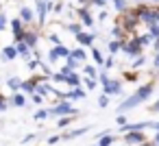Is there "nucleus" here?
Segmentation results:
<instances>
[{
	"label": "nucleus",
	"mask_w": 159,
	"mask_h": 146,
	"mask_svg": "<svg viewBox=\"0 0 159 146\" xmlns=\"http://www.w3.org/2000/svg\"><path fill=\"white\" fill-rule=\"evenodd\" d=\"M152 83H144V85H139L131 96H126L120 105H118V116L120 113H124V111H131V109H135V107H139L142 103H146L150 96H152Z\"/></svg>",
	"instance_id": "obj_1"
},
{
	"label": "nucleus",
	"mask_w": 159,
	"mask_h": 146,
	"mask_svg": "<svg viewBox=\"0 0 159 146\" xmlns=\"http://www.w3.org/2000/svg\"><path fill=\"white\" fill-rule=\"evenodd\" d=\"M133 16H137L139 22L146 24V26L159 24V7H142V5H139V9H135Z\"/></svg>",
	"instance_id": "obj_2"
},
{
	"label": "nucleus",
	"mask_w": 159,
	"mask_h": 146,
	"mask_svg": "<svg viewBox=\"0 0 159 146\" xmlns=\"http://www.w3.org/2000/svg\"><path fill=\"white\" fill-rule=\"evenodd\" d=\"M76 113H79V109L72 107L70 100H61V103H57L48 109V116H52V118H70V116H76Z\"/></svg>",
	"instance_id": "obj_3"
},
{
	"label": "nucleus",
	"mask_w": 159,
	"mask_h": 146,
	"mask_svg": "<svg viewBox=\"0 0 159 146\" xmlns=\"http://www.w3.org/2000/svg\"><path fill=\"white\" fill-rule=\"evenodd\" d=\"M142 44H139V37H133V39H129V42H122V52L124 55H129V57H139L142 55Z\"/></svg>",
	"instance_id": "obj_4"
},
{
	"label": "nucleus",
	"mask_w": 159,
	"mask_h": 146,
	"mask_svg": "<svg viewBox=\"0 0 159 146\" xmlns=\"http://www.w3.org/2000/svg\"><path fill=\"white\" fill-rule=\"evenodd\" d=\"M70 57V48H66L63 44L61 46H52L50 50H48V61L50 63H55V61H59V59H68Z\"/></svg>",
	"instance_id": "obj_5"
},
{
	"label": "nucleus",
	"mask_w": 159,
	"mask_h": 146,
	"mask_svg": "<svg viewBox=\"0 0 159 146\" xmlns=\"http://www.w3.org/2000/svg\"><path fill=\"white\" fill-rule=\"evenodd\" d=\"M148 126H152V122H148V120H142V122H126L124 126H120V133H139V131H144V129H148Z\"/></svg>",
	"instance_id": "obj_6"
},
{
	"label": "nucleus",
	"mask_w": 159,
	"mask_h": 146,
	"mask_svg": "<svg viewBox=\"0 0 159 146\" xmlns=\"http://www.w3.org/2000/svg\"><path fill=\"white\" fill-rule=\"evenodd\" d=\"M102 94H107V96H118V94H122V81L109 79V81L102 85Z\"/></svg>",
	"instance_id": "obj_7"
},
{
	"label": "nucleus",
	"mask_w": 159,
	"mask_h": 146,
	"mask_svg": "<svg viewBox=\"0 0 159 146\" xmlns=\"http://www.w3.org/2000/svg\"><path fill=\"white\" fill-rule=\"evenodd\" d=\"M48 0H35V16H37V22L39 26L46 24V13H48Z\"/></svg>",
	"instance_id": "obj_8"
},
{
	"label": "nucleus",
	"mask_w": 159,
	"mask_h": 146,
	"mask_svg": "<svg viewBox=\"0 0 159 146\" xmlns=\"http://www.w3.org/2000/svg\"><path fill=\"white\" fill-rule=\"evenodd\" d=\"M76 13H79V18H81L83 29H85V26H87V29H92V26H94V22H96V20H94V16H92L85 7H79V9H76Z\"/></svg>",
	"instance_id": "obj_9"
},
{
	"label": "nucleus",
	"mask_w": 159,
	"mask_h": 146,
	"mask_svg": "<svg viewBox=\"0 0 159 146\" xmlns=\"http://www.w3.org/2000/svg\"><path fill=\"white\" fill-rule=\"evenodd\" d=\"M124 142L129 146H142L146 142V135H144V131H139V133H126L124 135Z\"/></svg>",
	"instance_id": "obj_10"
},
{
	"label": "nucleus",
	"mask_w": 159,
	"mask_h": 146,
	"mask_svg": "<svg viewBox=\"0 0 159 146\" xmlns=\"http://www.w3.org/2000/svg\"><path fill=\"white\" fill-rule=\"evenodd\" d=\"M94 39H96V33L94 31H89V33H81V35H76V42H79V46L83 48V46H92L94 44Z\"/></svg>",
	"instance_id": "obj_11"
},
{
	"label": "nucleus",
	"mask_w": 159,
	"mask_h": 146,
	"mask_svg": "<svg viewBox=\"0 0 159 146\" xmlns=\"http://www.w3.org/2000/svg\"><path fill=\"white\" fill-rule=\"evenodd\" d=\"M92 126H79V129H72V131H66L61 137L63 139H76V137H81V135H85L87 131H89Z\"/></svg>",
	"instance_id": "obj_12"
},
{
	"label": "nucleus",
	"mask_w": 159,
	"mask_h": 146,
	"mask_svg": "<svg viewBox=\"0 0 159 146\" xmlns=\"http://www.w3.org/2000/svg\"><path fill=\"white\" fill-rule=\"evenodd\" d=\"M18 18L22 20V24H29V22L35 20V11H33L31 7H20V16H18Z\"/></svg>",
	"instance_id": "obj_13"
},
{
	"label": "nucleus",
	"mask_w": 159,
	"mask_h": 146,
	"mask_svg": "<svg viewBox=\"0 0 159 146\" xmlns=\"http://www.w3.org/2000/svg\"><path fill=\"white\" fill-rule=\"evenodd\" d=\"M137 24H139V18L137 16H126L124 18V22H122V31H135L137 29Z\"/></svg>",
	"instance_id": "obj_14"
},
{
	"label": "nucleus",
	"mask_w": 159,
	"mask_h": 146,
	"mask_svg": "<svg viewBox=\"0 0 159 146\" xmlns=\"http://www.w3.org/2000/svg\"><path fill=\"white\" fill-rule=\"evenodd\" d=\"M37 39H39V35L35 33V31H24V37H22V42L33 50L35 46H37Z\"/></svg>",
	"instance_id": "obj_15"
},
{
	"label": "nucleus",
	"mask_w": 159,
	"mask_h": 146,
	"mask_svg": "<svg viewBox=\"0 0 159 146\" xmlns=\"http://www.w3.org/2000/svg\"><path fill=\"white\" fill-rule=\"evenodd\" d=\"M63 83L70 87V89H74V87H81V76L76 74V72H70V74H66V79H63Z\"/></svg>",
	"instance_id": "obj_16"
},
{
	"label": "nucleus",
	"mask_w": 159,
	"mask_h": 146,
	"mask_svg": "<svg viewBox=\"0 0 159 146\" xmlns=\"http://www.w3.org/2000/svg\"><path fill=\"white\" fill-rule=\"evenodd\" d=\"M37 83H39V79H35V76H33L31 81H22V87H20V89H22L24 94H31V96H33V94H35Z\"/></svg>",
	"instance_id": "obj_17"
},
{
	"label": "nucleus",
	"mask_w": 159,
	"mask_h": 146,
	"mask_svg": "<svg viewBox=\"0 0 159 146\" xmlns=\"http://www.w3.org/2000/svg\"><path fill=\"white\" fill-rule=\"evenodd\" d=\"M113 142H116V137H113L107 129H105L102 133H98V146H111Z\"/></svg>",
	"instance_id": "obj_18"
},
{
	"label": "nucleus",
	"mask_w": 159,
	"mask_h": 146,
	"mask_svg": "<svg viewBox=\"0 0 159 146\" xmlns=\"http://www.w3.org/2000/svg\"><path fill=\"white\" fill-rule=\"evenodd\" d=\"M16 50H18V57H22V59H31V48H29L24 42H18V44H16Z\"/></svg>",
	"instance_id": "obj_19"
},
{
	"label": "nucleus",
	"mask_w": 159,
	"mask_h": 146,
	"mask_svg": "<svg viewBox=\"0 0 159 146\" xmlns=\"http://www.w3.org/2000/svg\"><path fill=\"white\" fill-rule=\"evenodd\" d=\"M2 59H5V61H13V59H18V50H16V46H5V48H2Z\"/></svg>",
	"instance_id": "obj_20"
},
{
	"label": "nucleus",
	"mask_w": 159,
	"mask_h": 146,
	"mask_svg": "<svg viewBox=\"0 0 159 146\" xmlns=\"http://www.w3.org/2000/svg\"><path fill=\"white\" fill-rule=\"evenodd\" d=\"M70 59H74V61H79V63H81V61H85V59H87V52H85L81 46H79V48H72V50H70Z\"/></svg>",
	"instance_id": "obj_21"
},
{
	"label": "nucleus",
	"mask_w": 159,
	"mask_h": 146,
	"mask_svg": "<svg viewBox=\"0 0 159 146\" xmlns=\"http://www.w3.org/2000/svg\"><path fill=\"white\" fill-rule=\"evenodd\" d=\"M7 87L16 94V92H20V87H22V79L20 76H9L7 79Z\"/></svg>",
	"instance_id": "obj_22"
},
{
	"label": "nucleus",
	"mask_w": 159,
	"mask_h": 146,
	"mask_svg": "<svg viewBox=\"0 0 159 146\" xmlns=\"http://www.w3.org/2000/svg\"><path fill=\"white\" fill-rule=\"evenodd\" d=\"M66 31H68V33H72V35L76 37V35H81V33H83V24H81V22H70V24H66Z\"/></svg>",
	"instance_id": "obj_23"
},
{
	"label": "nucleus",
	"mask_w": 159,
	"mask_h": 146,
	"mask_svg": "<svg viewBox=\"0 0 159 146\" xmlns=\"http://www.w3.org/2000/svg\"><path fill=\"white\" fill-rule=\"evenodd\" d=\"M68 98H70V100H83V98H85V89H83V87H74V89L68 92Z\"/></svg>",
	"instance_id": "obj_24"
},
{
	"label": "nucleus",
	"mask_w": 159,
	"mask_h": 146,
	"mask_svg": "<svg viewBox=\"0 0 159 146\" xmlns=\"http://www.w3.org/2000/svg\"><path fill=\"white\" fill-rule=\"evenodd\" d=\"M83 74H85V79H98V70H96V66H92V63H85Z\"/></svg>",
	"instance_id": "obj_25"
},
{
	"label": "nucleus",
	"mask_w": 159,
	"mask_h": 146,
	"mask_svg": "<svg viewBox=\"0 0 159 146\" xmlns=\"http://www.w3.org/2000/svg\"><path fill=\"white\" fill-rule=\"evenodd\" d=\"M50 89H52L50 85H46V83H37V87H35V94H39V96L44 98V96H50Z\"/></svg>",
	"instance_id": "obj_26"
},
{
	"label": "nucleus",
	"mask_w": 159,
	"mask_h": 146,
	"mask_svg": "<svg viewBox=\"0 0 159 146\" xmlns=\"http://www.w3.org/2000/svg\"><path fill=\"white\" fill-rule=\"evenodd\" d=\"M11 103H13L16 107H24V105H26V96L20 94V92H16V94L11 96Z\"/></svg>",
	"instance_id": "obj_27"
},
{
	"label": "nucleus",
	"mask_w": 159,
	"mask_h": 146,
	"mask_svg": "<svg viewBox=\"0 0 159 146\" xmlns=\"http://www.w3.org/2000/svg\"><path fill=\"white\" fill-rule=\"evenodd\" d=\"M107 48H109V52L113 55V52H118V50H122V39H111L109 44H107Z\"/></svg>",
	"instance_id": "obj_28"
},
{
	"label": "nucleus",
	"mask_w": 159,
	"mask_h": 146,
	"mask_svg": "<svg viewBox=\"0 0 159 146\" xmlns=\"http://www.w3.org/2000/svg\"><path fill=\"white\" fill-rule=\"evenodd\" d=\"M92 59H94V63H96V66H102V63H105L102 52H100L98 48H92Z\"/></svg>",
	"instance_id": "obj_29"
},
{
	"label": "nucleus",
	"mask_w": 159,
	"mask_h": 146,
	"mask_svg": "<svg viewBox=\"0 0 159 146\" xmlns=\"http://www.w3.org/2000/svg\"><path fill=\"white\" fill-rule=\"evenodd\" d=\"M126 0H113V9L118 11V13H126Z\"/></svg>",
	"instance_id": "obj_30"
},
{
	"label": "nucleus",
	"mask_w": 159,
	"mask_h": 146,
	"mask_svg": "<svg viewBox=\"0 0 159 146\" xmlns=\"http://www.w3.org/2000/svg\"><path fill=\"white\" fill-rule=\"evenodd\" d=\"M148 35H150L152 39H159V24H150V26H148Z\"/></svg>",
	"instance_id": "obj_31"
},
{
	"label": "nucleus",
	"mask_w": 159,
	"mask_h": 146,
	"mask_svg": "<svg viewBox=\"0 0 159 146\" xmlns=\"http://www.w3.org/2000/svg\"><path fill=\"white\" fill-rule=\"evenodd\" d=\"M66 68L70 70V72H76V68H79V61H74V59H66Z\"/></svg>",
	"instance_id": "obj_32"
},
{
	"label": "nucleus",
	"mask_w": 159,
	"mask_h": 146,
	"mask_svg": "<svg viewBox=\"0 0 159 146\" xmlns=\"http://www.w3.org/2000/svg\"><path fill=\"white\" fill-rule=\"evenodd\" d=\"M33 118H35V120H46V118H48V109H37V111L33 113Z\"/></svg>",
	"instance_id": "obj_33"
},
{
	"label": "nucleus",
	"mask_w": 159,
	"mask_h": 146,
	"mask_svg": "<svg viewBox=\"0 0 159 146\" xmlns=\"http://www.w3.org/2000/svg\"><path fill=\"white\" fill-rule=\"evenodd\" d=\"M48 42H50L52 46H61V37H59L57 33H50V35H48Z\"/></svg>",
	"instance_id": "obj_34"
},
{
	"label": "nucleus",
	"mask_w": 159,
	"mask_h": 146,
	"mask_svg": "<svg viewBox=\"0 0 159 146\" xmlns=\"http://www.w3.org/2000/svg\"><path fill=\"white\" fill-rule=\"evenodd\" d=\"M7 26H9V18H7L2 11H0V31H5Z\"/></svg>",
	"instance_id": "obj_35"
},
{
	"label": "nucleus",
	"mask_w": 159,
	"mask_h": 146,
	"mask_svg": "<svg viewBox=\"0 0 159 146\" xmlns=\"http://www.w3.org/2000/svg\"><path fill=\"white\" fill-rule=\"evenodd\" d=\"M83 85H85L87 89H96V85H98V81H96V79H85V81H83Z\"/></svg>",
	"instance_id": "obj_36"
},
{
	"label": "nucleus",
	"mask_w": 159,
	"mask_h": 146,
	"mask_svg": "<svg viewBox=\"0 0 159 146\" xmlns=\"http://www.w3.org/2000/svg\"><path fill=\"white\" fill-rule=\"evenodd\" d=\"M139 44L142 46H148V44H152V37L146 33V35H139Z\"/></svg>",
	"instance_id": "obj_37"
},
{
	"label": "nucleus",
	"mask_w": 159,
	"mask_h": 146,
	"mask_svg": "<svg viewBox=\"0 0 159 146\" xmlns=\"http://www.w3.org/2000/svg\"><path fill=\"white\" fill-rule=\"evenodd\" d=\"M146 63V57L144 55H139V57H135V61H133V68H142Z\"/></svg>",
	"instance_id": "obj_38"
},
{
	"label": "nucleus",
	"mask_w": 159,
	"mask_h": 146,
	"mask_svg": "<svg viewBox=\"0 0 159 146\" xmlns=\"http://www.w3.org/2000/svg\"><path fill=\"white\" fill-rule=\"evenodd\" d=\"M109 79H111V76H107V72H105V70H102V72H98V79H96V81H98V83H100V85H105V83H107V81H109Z\"/></svg>",
	"instance_id": "obj_39"
},
{
	"label": "nucleus",
	"mask_w": 159,
	"mask_h": 146,
	"mask_svg": "<svg viewBox=\"0 0 159 146\" xmlns=\"http://www.w3.org/2000/svg\"><path fill=\"white\" fill-rule=\"evenodd\" d=\"M98 105H100V107L105 109V107L109 105V96H105V94H102V96H98Z\"/></svg>",
	"instance_id": "obj_40"
},
{
	"label": "nucleus",
	"mask_w": 159,
	"mask_h": 146,
	"mask_svg": "<svg viewBox=\"0 0 159 146\" xmlns=\"http://www.w3.org/2000/svg\"><path fill=\"white\" fill-rule=\"evenodd\" d=\"M2 111H7V98H5V94H0V113Z\"/></svg>",
	"instance_id": "obj_41"
},
{
	"label": "nucleus",
	"mask_w": 159,
	"mask_h": 146,
	"mask_svg": "<svg viewBox=\"0 0 159 146\" xmlns=\"http://www.w3.org/2000/svg\"><path fill=\"white\" fill-rule=\"evenodd\" d=\"M111 35H113V37H120V35H124L122 26H113V29H111Z\"/></svg>",
	"instance_id": "obj_42"
},
{
	"label": "nucleus",
	"mask_w": 159,
	"mask_h": 146,
	"mask_svg": "<svg viewBox=\"0 0 159 146\" xmlns=\"http://www.w3.org/2000/svg\"><path fill=\"white\" fill-rule=\"evenodd\" d=\"M39 63H42L39 59H35V61H33V59H29V70H37V68H39Z\"/></svg>",
	"instance_id": "obj_43"
},
{
	"label": "nucleus",
	"mask_w": 159,
	"mask_h": 146,
	"mask_svg": "<svg viewBox=\"0 0 159 146\" xmlns=\"http://www.w3.org/2000/svg\"><path fill=\"white\" fill-rule=\"evenodd\" d=\"M116 122H118L120 126H124V124H126V116H124V113H120V116L116 118Z\"/></svg>",
	"instance_id": "obj_44"
},
{
	"label": "nucleus",
	"mask_w": 159,
	"mask_h": 146,
	"mask_svg": "<svg viewBox=\"0 0 159 146\" xmlns=\"http://www.w3.org/2000/svg\"><path fill=\"white\" fill-rule=\"evenodd\" d=\"M31 98H33V103H35V105H42V103H44V98H42L39 94H33Z\"/></svg>",
	"instance_id": "obj_45"
},
{
	"label": "nucleus",
	"mask_w": 159,
	"mask_h": 146,
	"mask_svg": "<svg viewBox=\"0 0 159 146\" xmlns=\"http://www.w3.org/2000/svg\"><path fill=\"white\" fill-rule=\"evenodd\" d=\"M70 120H72V116H70V118H59V126H66V124H70Z\"/></svg>",
	"instance_id": "obj_46"
},
{
	"label": "nucleus",
	"mask_w": 159,
	"mask_h": 146,
	"mask_svg": "<svg viewBox=\"0 0 159 146\" xmlns=\"http://www.w3.org/2000/svg\"><path fill=\"white\" fill-rule=\"evenodd\" d=\"M59 139H61V137H59V135H50V137H48V144H50V146H52V144H57V142H59Z\"/></svg>",
	"instance_id": "obj_47"
},
{
	"label": "nucleus",
	"mask_w": 159,
	"mask_h": 146,
	"mask_svg": "<svg viewBox=\"0 0 159 146\" xmlns=\"http://www.w3.org/2000/svg\"><path fill=\"white\" fill-rule=\"evenodd\" d=\"M150 111H152V113H159V98H157V100L152 103V107H150Z\"/></svg>",
	"instance_id": "obj_48"
},
{
	"label": "nucleus",
	"mask_w": 159,
	"mask_h": 146,
	"mask_svg": "<svg viewBox=\"0 0 159 146\" xmlns=\"http://www.w3.org/2000/svg\"><path fill=\"white\" fill-rule=\"evenodd\" d=\"M89 5H96V7H105V0H89Z\"/></svg>",
	"instance_id": "obj_49"
},
{
	"label": "nucleus",
	"mask_w": 159,
	"mask_h": 146,
	"mask_svg": "<svg viewBox=\"0 0 159 146\" xmlns=\"http://www.w3.org/2000/svg\"><path fill=\"white\" fill-rule=\"evenodd\" d=\"M152 66H155V70H159V52L155 55V59H152Z\"/></svg>",
	"instance_id": "obj_50"
},
{
	"label": "nucleus",
	"mask_w": 159,
	"mask_h": 146,
	"mask_svg": "<svg viewBox=\"0 0 159 146\" xmlns=\"http://www.w3.org/2000/svg\"><path fill=\"white\" fill-rule=\"evenodd\" d=\"M105 68H113V57H109V59L105 61Z\"/></svg>",
	"instance_id": "obj_51"
},
{
	"label": "nucleus",
	"mask_w": 159,
	"mask_h": 146,
	"mask_svg": "<svg viewBox=\"0 0 159 146\" xmlns=\"http://www.w3.org/2000/svg\"><path fill=\"white\" fill-rule=\"evenodd\" d=\"M98 20H102V22H105V20H107V11H100V13H98Z\"/></svg>",
	"instance_id": "obj_52"
},
{
	"label": "nucleus",
	"mask_w": 159,
	"mask_h": 146,
	"mask_svg": "<svg viewBox=\"0 0 159 146\" xmlns=\"http://www.w3.org/2000/svg\"><path fill=\"white\" fill-rule=\"evenodd\" d=\"M152 48H155V52H159V39H152Z\"/></svg>",
	"instance_id": "obj_53"
},
{
	"label": "nucleus",
	"mask_w": 159,
	"mask_h": 146,
	"mask_svg": "<svg viewBox=\"0 0 159 146\" xmlns=\"http://www.w3.org/2000/svg\"><path fill=\"white\" fill-rule=\"evenodd\" d=\"M152 144H155V146H159V133H155V139H152Z\"/></svg>",
	"instance_id": "obj_54"
},
{
	"label": "nucleus",
	"mask_w": 159,
	"mask_h": 146,
	"mask_svg": "<svg viewBox=\"0 0 159 146\" xmlns=\"http://www.w3.org/2000/svg\"><path fill=\"white\" fill-rule=\"evenodd\" d=\"M152 129H155V131L159 133V120H157V122H152Z\"/></svg>",
	"instance_id": "obj_55"
},
{
	"label": "nucleus",
	"mask_w": 159,
	"mask_h": 146,
	"mask_svg": "<svg viewBox=\"0 0 159 146\" xmlns=\"http://www.w3.org/2000/svg\"><path fill=\"white\" fill-rule=\"evenodd\" d=\"M76 2H83V5H89V0H76Z\"/></svg>",
	"instance_id": "obj_56"
},
{
	"label": "nucleus",
	"mask_w": 159,
	"mask_h": 146,
	"mask_svg": "<svg viewBox=\"0 0 159 146\" xmlns=\"http://www.w3.org/2000/svg\"><path fill=\"white\" fill-rule=\"evenodd\" d=\"M150 2H155V5H157V2H159V0H150Z\"/></svg>",
	"instance_id": "obj_57"
},
{
	"label": "nucleus",
	"mask_w": 159,
	"mask_h": 146,
	"mask_svg": "<svg viewBox=\"0 0 159 146\" xmlns=\"http://www.w3.org/2000/svg\"><path fill=\"white\" fill-rule=\"evenodd\" d=\"M94 146H98V144H94Z\"/></svg>",
	"instance_id": "obj_58"
},
{
	"label": "nucleus",
	"mask_w": 159,
	"mask_h": 146,
	"mask_svg": "<svg viewBox=\"0 0 159 146\" xmlns=\"http://www.w3.org/2000/svg\"><path fill=\"white\" fill-rule=\"evenodd\" d=\"M105 2H107V0H105Z\"/></svg>",
	"instance_id": "obj_59"
}]
</instances>
